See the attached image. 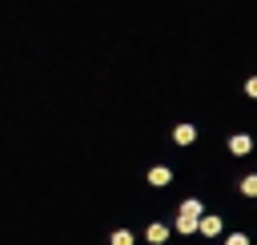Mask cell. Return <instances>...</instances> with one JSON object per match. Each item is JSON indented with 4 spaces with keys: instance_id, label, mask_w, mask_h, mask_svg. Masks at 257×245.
<instances>
[{
    "instance_id": "1",
    "label": "cell",
    "mask_w": 257,
    "mask_h": 245,
    "mask_svg": "<svg viewBox=\"0 0 257 245\" xmlns=\"http://www.w3.org/2000/svg\"><path fill=\"white\" fill-rule=\"evenodd\" d=\"M229 153H233V157L253 153V137H249V133H233V137H229Z\"/></svg>"
},
{
    "instance_id": "2",
    "label": "cell",
    "mask_w": 257,
    "mask_h": 245,
    "mask_svg": "<svg viewBox=\"0 0 257 245\" xmlns=\"http://www.w3.org/2000/svg\"><path fill=\"white\" fill-rule=\"evenodd\" d=\"M149 185H153V189L173 185V169H169V165H153V169H149Z\"/></svg>"
},
{
    "instance_id": "3",
    "label": "cell",
    "mask_w": 257,
    "mask_h": 245,
    "mask_svg": "<svg viewBox=\"0 0 257 245\" xmlns=\"http://www.w3.org/2000/svg\"><path fill=\"white\" fill-rule=\"evenodd\" d=\"M169 233H173V225H161V221H153V225L145 229V241H149V245H165V241H169Z\"/></svg>"
},
{
    "instance_id": "4",
    "label": "cell",
    "mask_w": 257,
    "mask_h": 245,
    "mask_svg": "<svg viewBox=\"0 0 257 245\" xmlns=\"http://www.w3.org/2000/svg\"><path fill=\"white\" fill-rule=\"evenodd\" d=\"M173 141H177L181 149H185V145H193V141H197V125H189V120H181V125L173 129Z\"/></svg>"
},
{
    "instance_id": "5",
    "label": "cell",
    "mask_w": 257,
    "mask_h": 245,
    "mask_svg": "<svg viewBox=\"0 0 257 245\" xmlns=\"http://www.w3.org/2000/svg\"><path fill=\"white\" fill-rule=\"evenodd\" d=\"M221 229H225V221L217 213H205L201 217V237H221Z\"/></svg>"
},
{
    "instance_id": "6",
    "label": "cell",
    "mask_w": 257,
    "mask_h": 245,
    "mask_svg": "<svg viewBox=\"0 0 257 245\" xmlns=\"http://www.w3.org/2000/svg\"><path fill=\"white\" fill-rule=\"evenodd\" d=\"M173 229L189 237V233H201V221H193V217H185V213H177V221H173Z\"/></svg>"
},
{
    "instance_id": "7",
    "label": "cell",
    "mask_w": 257,
    "mask_h": 245,
    "mask_svg": "<svg viewBox=\"0 0 257 245\" xmlns=\"http://www.w3.org/2000/svg\"><path fill=\"white\" fill-rule=\"evenodd\" d=\"M181 213L193 217V221H201V217H205V205H201L197 197H189V201H181Z\"/></svg>"
},
{
    "instance_id": "8",
    "label": "cell",
    "mask_w": 257,
    "mask_h": 245,
    "mask_svg": "<svg viewBox=\"0 0 257 245\" xmlns=\"http://www.w3.org/2000/svg\"><path fill=\"white\" fill-rule=\"evenodd\" d=\"M108 245H137V237H133V229H112Z\"/></svg>"
},
{
    "instance_id": "9",
    "label": "cell",
    "mask_w": 257,
    "mask_h": 245,
    "mask_svg": "<svg viewBox=\"0 0 257 245\" xmlns=\"http://www.w3.org/2000/svg\"><path fill=\"white\" fill-rule=\"evenodd\" d=\"M237 189H241V197H257V173H245Z\"/></svg>"
},
{
    "instance_id": "10",
    "label": "cell",
    "mask_w": 257,
    "mask_h": 245,
    "mask_svg": "<svg viewBox=\"0 0 257 245\" xmlns=\"http://www.w3.org/2000/svg\"><path fill=\"white\" fill-rule=\"evenodd\" d=\"M225 245H249V237H245V233H229V237H225Z\"/></svg>"
},
{
    "instance_id": "11",
    "label": "cell",
    "mask_w": 257,
    "mask_h": 245,
    "mask_svg": "<svg viewBox=\"0 0 257 245\" xmlns=\"http://www.w3.org/2000/svg\"><path fill=\"white\" fill-rule=\"evenodd\" d=\"M245 96H253V100H257V76H249V80H245Z\"/></svg>"
}]
</instances>
